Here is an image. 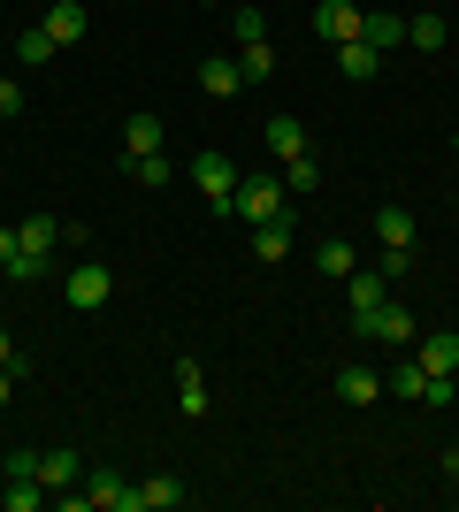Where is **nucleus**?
<instances>
[{"instance_id": "f257e3e1", "label": "nucleus", "mask_w": 459, "mask_h": 512, "mask_svg": "<svg viewBox=\"0 0 459 512\" xmlns=\"http://www.w3.org/2000/svg\"><path fill=\"white\" fill-rule=\"evenodd\" d=\"M192 184L207 192V207H215L222 222L238 214V161H230L222 146H199V153H192Z\"/></svg>"}, {"instance_id": "f03ea898", "label": "nucleus", "mask_w": 459, "mask_h": 512, "mask_svg": "<svg viewBox=\"0 0 459 512\" xmlns=\"http://www.w3.org/2000/svg\"><path fill=\"white\" fill-rule=\"evenodd\" d=\"M69 512H138V482H123L115 467H92L85 490H69Z\"/></svg>"}, {"instance_id": "7ed1b4c3", "label": "nucleus", "mask_w": 459, "mask_h": 512, "mask_svg": "<svg viewBox=\"0 0 459 512\" xmlns=\"http://www.w3.org/2000/svg\"><path fill=\"white\" fill-rule=\"evenodd\" d=\"M352 337H368L375 329V314H383V299H391V276L383 268H352Z\"/></svg>"}, {"instance_id": "20e7f679", "label": "nucleus", "mask_w": 459, "mask_h": 512, "mask_svg": "<svg viewBox=\"0 0 459 512\" xmlns=\"http://www.w3.org/2000/svg\"><path fill=\"white\" fill-rule=\"evenodd\" d=\"M284 199V176H238V222H276Z\"/></svg>"}, {"instance_id": "39448f33", "label": "nucleus", "mask_w": 459, "mask_h": 512, "mask_svg": "<svg viewBox=\"0 0 459 512\" xmlns=\"http://www.w3.org/2000/svg\"><path fill=\"white\" fill-rule=\"evenodd\" d=\"M314 31H322L329 46H345V39L368 31V8H360V0H314Z\"/></svg>"}, {"instance_id": "423d86ee", "label": "nucleus", "mask_w": 459, "mask_h": 512, "mask_svg": "<svg viewBox=\"0 0 459 512\" xmlns=\"http://www.w3.org/2000/svg\"><path fill=\"white\" fill-rule=\"evenodd\" d=\"M108 291H115V276L100 268V260H77V268H69V283H62V299L85 306V314H92V306H108Z\"/></svg>"}, {"instance_id": "0eeeda50", "label": "nucleus", "mask_w": 459, "mask_h": 512, "mask_svg": "<svg viewBox=\"0 0 459 512\" xmlns=\"http://www.w3.org/2000/svg\"><path fill=\"white\" fill-rule=\"evenodd\" d=\"M85 31H92L85 0H54V8H46V39H54V46H77Z\"/></svg>"}, {"instance_id": "6e6552de", "label": "nucleus", "mask_w": 459, "mask_h": 512, "mask_svg": "<svg viewBox=\"0 0 459 512\" xmlns=\"http://www.w3.org/2000/svg\"><path fill=\"white\" fill-rule=\"evenodd\" d=\"M199 92H207V100H238V92H245V69L230 62V54H215V62H199Z\"/></svg>"}, {"instance_id": "1a4fd4ad", "label": "nucleus", "mask_w": 459, "mask_h": 512, "mask_svg": "<svg viewBox=\"0 0 459 512\" xmlns=\"http://www.w3.org/2000/svg\"><path fill=\"white\" fill-rule=\"evenodd\" d=\"M414 360L429 367V375H459V329H437V337L414 344Z\"/></svg>"}, {"instance_id": "9d476101", "label": "nucleus", "mask_w": 459, "mask_h": 512, "mask_svg": "<svg viewBox=\"0 0 459 512\" xmlns=\"http://www.w3.org/2000/svg\"><path fill=\"white\" fill-rule=\"evenodd\" d=\"M337 69H345V85H368L375 69H383V54H375L368 39H345V46H337Z\"/></svg>"}, {"instance_id": "9b49d317", "label": "nucleus", "mask_w": 459, "mask_h": 512, "mask_svg": "<svg viewBox=\"0 0 459 512\" xmlns=\"http://www.w3.org/2000/svg\"><path fill=\"white\" fill-rule=\"evenodd\" d=\"M368 344H414V306H391V299H383V314H375Z\"/></svg>"}, {"instance_id": "f8f14e48", "label": "nucleus", "mask_w": 459, "mask_h": 512, "mask_svg": "<svg viewBox=\"0 0 459 512\" xmlns=\"http://www.w3.org/2000/svg\"><path fill=\"white\" fill-rule=\"evenodd\" d=\"M268 153H276V161H299V153H314V146H306V123H291V115H268Z\"/></svg>"}, {"instance_id": "ddd939ff", "label": "nucleus", "mask_w": 459, "mask_h": 512, "mask_svg": "<svg viewBox=\"0 0 459 512\" xmlns=\"http://www.w3.org/2000/svg\"><path fill=\"white\" fill-rule=\"evenodd\" d=\"M184 497H192V490H184L176 474H153V482H138V512H176Z\"/></svg>"}, {"instance_id": "4468645a", "label": "nucleus", "mask_w": 459, "mask_h": 512, "mask_svg": "<svg viewBox=\"0 0 459 512\" xmlns=\"http://www.w3.org/2000/svg\"><path fill=\"white\" fill-rule=\"evenodd\" d=\"M161 115H131V123H123V161H138V153H161Z\"/></svg>"}, {"instance_id": "2eb2a0df", "label": "nucleus", "mask_w": 459, "mask_h": 512, "mask_svg": "<svg viewBox=\"0 0 459 512\" xmlns=\"http://www.w3.org/2000/svg\"><path fill=\"white\" fill-rule=\"evenodd\" d=\"M337 398H345V406H375V398H383V375H368V367H337Z\"/></svg>"}, {"instance_id": "dca6fc26", "label": "nucleus", "mask_w": 459, "mask_h": 512, "mask_svg": "<svg viewBox=\"0 0 459 512\" xmlns=\"http://www.w3.org/2000/svg\"><path fill=\"white\" fill-rule=\"evenodd\" d=\"M39 482L46 490H69V482H85V459L77 451H39Z\"/></svg>"}, {"instance_id": "f3484780", "label": "nucleus", "mask_w": 459, "mask_h": 512, "mask_svg": "<svg viewBox=\"0 0 459 512\" xmlns=\"http://www.w3.org/2000/svg\"><path fill=\"white\" fill-rule=\"evenodd\" d=\"M176 406L192 413V421L207 413V375H199V360H176Z\"/></svg>"}, {"instance_id": "a211bd4d", "label": "nucleus", "mask_w": 459, "mask_h": 512, "mask_svg": "<svg viewBox=\"0 0 459 512\" xmlns=\"http://www.w3.org/2000/svg\"><path fill=\"white\" fill-rule=\"evenodd\" d=\"M291 253V214H276V222H253V260H284Z\"/></svg>"}, {"instance_id": "6ab92c4d", "label": "nucleus", "mask_w": 459, "mask_h": 512, "mask_svg": "<svg viewBox=\"0 0 459 512\" xmlns=\"http://www.w3.org/2000/svg\"><path fill=\"white\" fill-rule=\"evenodd\" d=\"M383 390H391V398H406V406H421V390H429V367H421V360L391 367V375H383Z\"/></svg>"}, {"instance_id": "aec40b11", "label": "nucleus", "mask_w": 459, "mask_h": 512, "mask_svg": "<svg viewBox=\"0 0 459 512\" xmlns=\"http://www.w3.org/2000/svg\"><path fill=\"white\" fill-rule=\"evenodd\" d=\"M314 268H322L329 283H345L352 268H360V260H352V245H345V237H329V245H314Z\"/></svg>"}, {"instance_id": "412c9836", "label": "nucleus", "mask_w": 459, "mask_h": 512, "mask_svg": "<svg viewBox=\"0 0 459 512\" xmlns=\"http://www.w3.org/2000/svg\"><path fill=\"white\" fill-rule=\"evenodd\" d=\"M444 39H452V23H444V16H406V46H421V54H437Z\"/></svg>"}, {"instance_id": "4be33fe9", "label": "nucleus", "mask_w": 459, "mask_h": 512, "mask_svg": "<svg viewBox=\"0 0 459 512\" xmlns=\"http://www.w3.org/2000/svg\"><path fill=\"white\" fill-rule=\"evenodd\" d=\"M360 39H368L375 54H391V46H406V16H375L368 8V31H360Z\"/></svg>"}, {"instance_id": "5701e85b", "label": "nucleus", "mask_w": 459, "mask_h": 512, "mask_svg": "<svg viewBox=\"0 0 459 512\" xmlns=\"http://www.w3.org/2000/svg\"><path fill=\"white\" fill-rule=\"evenodd\" d=\"M23 253H46V260H54V245H62V222H46V214H31V222H23Z\"/></svg>"}, {"instance_id": "b1692460", "label": "nucleus", "mask_w": 459, "mask_h": 512, "mask_svg": "<svg viewBox=\"0 0 459 512\" xmlns=\"http://www.w3.org/2000/svg\"><path fill=\"white\" fill-rule=\"evenodd\" d=\"M375 237H383V245H414V214L406 207H375Z\"/></svg>"}, {"instance_id": "393cba45", "label": "nucleus", "mask_w": 459, "mask_h": 512, "mask_svg": "<svg viewBox=\"0 0 459 512\" xmlns=\"http://www.w3.org/2000/svg\"><path fill=\"white\" fill-rule=\"evenodd\" d=\"M230 31H238V46H261L268 39V16L253 8V0H238V8H230Z\"/></svg>"}, {"instance_id": "a878e982", "label": "nucleus", "mask_w": 459, "mask_h": 512, "mask_svg": "<svg viewBox=\"0 0 459 512\" xmlns=\"http://www.w3.org/2000/svg\"><path fill=\"white\" fill-rule=\"evenodd\" d=\"M238 69H245V85H261V77H276V46H238Z\"/></svg>"}, {"instance_id": "bb28decb", "label": "nucleus", "mask_w": 459, "mask_h": 512, "mask_svg": "<svg viewBox=\"0 0 459 512\" xmlns=\"http://www.w3.org/2000/svg\"><path fill=\"white\" fill-rule=\"evenodd\" d=\"M314 184H322V161H314V153L284 161V192H291V199H299V192H314Z\"/></svg>"}, {"instance_id": "cd10ccee", "label": "nucleus", "mask_w": 459, "mask_h": 512, "mask_svg": "<svg viewBox=\"0 0 459 512\" xmlns=\"http://www.w3.org/2000/svg\"><path fill=\"white\" fill-rule=\"evenodd\" d=\"M54 54H62V46L46 39V23H31V31L16 39V62H54Z\"/></svg>"}, {"instance_id": "c85d7f7f", "label": "nucleus", "mask_w": 459, "mask_h": 512, "mask_svg": "<svg viewBox=\"0 0 459 512\" xmlns=\"http://www.w3.org/2000/svg\"><path fill=\"white\" fill-rule=\"evenodd\" d=\"M0 505H8V512H39V505H46V482H8V490H0Z\"/></svg>"}, {"instance_id": "c756f323", "label": "nucleus", "mask_w": 459, "mask_h": 512, "mask_svg": "<svg viewBox=\"0 0 459 512\" xmlns=\"http://www.w3.org/2000/svg\"><path fill=\"white\" fill-rule=\"evenodd\" d=\"M452 398H459V383H452V375H429V390H421V406H429V413H452Z\"/></svg>"}, {"instance_id": "7c9ffc66", "label": "nucleus", "mask_w": 459, "mask_h": 512, "mask_svg": "<svg viewBox=\"0 0 459 512\" xmlns=\"http://www.w3.org/2000/svg\"><path fill=\"white\" fill-rule=\"evenodd\" d=\"M0 276H8V283H39V276H46V253H16Z\"/></svg>"}, {"instance_id": "2f4dec72", "label": "nucleus", "mask_w": 459, "mask_h": 512, "mask_svg": "<svg viewBox=\"0 0 459 512\" xmlns=\"http://www.w3.org/2000/svg\"><path fill=\"white\" fill-rule=\"evenodd\" d=\"M375 268H383V276H414V245H383V260H375Z\"/></svg>"}, {"instance_id": "473e14b6", "label": "nucleus", "mask_w": 459, "mask_h": 512, "mask_svg": "<svg viewBox=\"0 0 459 512\" xmlns=\"http://www.w3.org/2000/svg\"><path fill=\"white\" fill-rule=\"evenodd\" d=\"M123 169H131L138 184H169V161H161V153H138V161H123Z\"/></svg>"}, {"instance_id": "72a5a7b5", "label": "nucleus", "mask_w": 459, "mask_h": 512, "mask_svg": "<svg viewBox=\"0 0 459 512\" xmlns=\"http://www.w3.org/2000/svg\"><path fill=\"white\" fill-rule=\"evenodd\" d=\"M8 482H39V451H8Z\"/></svg>"}, {"instance_id": "f704fd0d", "label": "nucleus", "mask_w": 459, "mask_h": 512, "mask_svg": "<svg viewBox=\"0 0 459 512\" xmlns=\"http://www.w3.org/2000/svg\"><path fill=\"white\" fill-rule=\"evenodd\" d=\"M8 115H23V85L16 77H0V123H8Z\"/></svg>"}, {"instance_id": "c9c22d12", "label": "nucleus", "mask_w": 459, "mask_h": 512, "mask_svg": "<svg viewBox=\"0 0 459 512\" xmlns=\"http://www.w3.org/2000/svg\"><path fill=\"white\" fill-rule=\"evenodd\" d=\"M16 253H23V237H16V230H0V268H8Z\"/></svg>"}, {"instance_id": "e433bc0d", "label": "nucleus", "mask_w": 459, "mask_h": 512, "mask_svg": "<svg viewBox=\"0 0 459 512\" xmlns=\"http://www.w3.org/2000/svg\"><path fill=\"white\" fill-rule=\"evenodd\" d=\"M8 398H16V375H8V367H0V406H8Z\"/></svg>"}, {"instance_id": "4c0bfd02", "label": "nucleus", "mask_w": 459, "mask_h": 512, "mask_svg": "<svg viewBox=\"0 0 459 512\" xmlns=\"http://www.w3.org/2000/svg\"><path fill=\"white\" fill-rule=\"evenodd\" d=\"M8 360H16V337H8V329H0V367H8Z\"/></svg>"}, {"instance_id": "58836bf2", "label": "nucleus", "mask_w": 459, "mask_h": 512, "mask_svg": "<svg viewBox=\"0 0 459 512\" xmlns=\"http://www.w3.org/2000/svg\"><path fill=\"white\" fill-rule=\"evenodd\" d=\"M444 474H452V482H459V451H444Z\"/></svg>"}, {"instance_id": "ea45409f", "label": "nucleus", "mask_w": 459, "mask_h": 512, "mask_svg": "<svg viewBox=\"0 0 459 512\" xmlns=\"http://www.w3.org/2000/svg\"><path fill=\"white\" fill-rule=\"evenodd\" d=\"M222 8H238V0H222Z\"/></svg>"}]
</instances>
